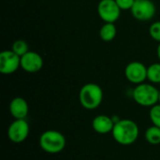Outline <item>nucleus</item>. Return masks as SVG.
Listing matches in <instances>:
<instances>
[{"mask_svg":"<svg viewBox=\"0 0 160 160\" xmlns=\"http://www.w3.org/2000/svg\"><path fill=\"white\" fill-rule=\"evenodd\" d=\"M112 134L117 143L128 146L133 144L138 140L140 128L137 123L133 120L120 119L114 124Z\"/></svg>","mask_w":160,"mask_h":160,"instance_id":"f257e3e1","label":"nucleus"},{"mask_svg":"<svg viewBox=\"0 0 160 160\" xmlns=\"http://www.w3.org/2000/svg\"><path fill=\"white\" fill-rule=\"evenodd\" d=\"M103 90L98 84L88 82L80 89L79 101L85 110L93 111L100 106L103 100Z\"/></svg>","mask_w":160,"mask_h":160,"instance_id":"f03ea898","label":"nucleus"},{"mask_svg":"<svg viewBox=\"0 0 160 160\" xmlns=\"http://www.w3.org/2000/svg\"><path fill=\"white\" fill-rule=\"evenodd\" d=\"M38 142L40 148L51 155L61 153L67 145V140L64 134L53 129L44 131L40 135Z\"/></svg>","mask_w":160,"mask_h":160,"instance_id":"7ed1b4c3","label":"nucleus"},{"mask_svg":"<svg viewBox=\"0 0 160 160\" xmlns=\"http://www.w3.org/2000/svg\"><path fill=\"white\" fill-rule=\"evenodd\" d=\"M133 99L142 107H153L158 103L159 90L151 83L142 82L136 85L132 93Z\"/></svg>","mask_w":160,"mask_h":160,"instance_id":"20e7f679","label":"nucleus"},{"mask_svg":"<svg viewBox=\"0 0 160 160\" xmlns=\"http://www.w3.org/2000/svg\"><path fill=\"white\" fill-rule=\"evenodd\" d=\"M132 16L138 21H150L157 12V8L152 0H135V3L130 9Z\"/></svg>","mask_w":160,"mask_h":160,"instance_id":"39448f33","label":"nucleus"},{"mask_svg":"<svg viewBox=\"0 0 160 160\" xmlns=\"http://www.w3.org/2000/svg\"><path fill=\"white\" fill-rule=\"evenodd\" d=\"M98 13L104 22L114 23L121 15V9L115 0H100L98 4Z\"/></svg>","mask_w":160,"mask_h":160,"instance_id":"423d86ee","label":"nucleus"},{"mask_svg":"<svg viewBox=\"0 0 160 160\" xmlns=\"http://www.w3.org/2000/svg\"><path fill=\"white\" fill-rule=\"evenodd\" d=\"M30 132V127L25 119H14L8 128V137L14 143L24 142Z\"/></svg>","mask_w":160,"mask_h":160,"instance_id":"0eeeda50","label":"nucleus"},{"mask_svg":"<svg viewBox=\"0 0 160 160\" xmlns=\"http://www.w3.org/2000/svg\"><path fill=\"white\" fill-rule=\"evenodd\" d=\"M125 76L129 82L141 84L147 80V67L139 61L130 62L125 68Z\"/></svg>","mask_w":160,"mask_h":160,"instance_id":"6e6552de","label":"nucleus"},{"mask_svg":"<svg viewBox=\"0 0 160 160\" xmlns=\"http://www.w3.org/2000/svg\"><path fill=\"white\" fill-rule=\"evenodd\" d=\"M19 68H21V56L12 50H6L0 53V72L2 74H12Z\"/></svg>","mask_w":160,"mask_h":160,"instance_id":"1a4fd4ad","label":"nucleus"},{"mask_svg":"<svg viewBox=\"0 0 160 160\" xmlns=\"http://www.w3.org/2000/svg\"><path fill=\"white\" fill-rule=\"evenodd\" d=\"M43 67V58L36 52L29 51L21 57V68L28 73H36Z\"/></svg>","mask_w":160,"mask_h":160,"instance_id":"9d476101","label":"nucleus"},{"mask_svg":"<svg viewBox=\"0 0 160 160\" xmlns=\"http://www.w3.org/2000/svg\"><path fill=\"white\" fill-rule=\"evenodd\" d=\"M114 121L112 117L105 114H99L96 116L92 121V128L95 132L98 134H109L112 132L114 127Z\"/></svg>","mask_w":160,"mask_h":160,"instance_id":"9b49d317","label":"nucleus"},{"mask_svg":"<svg viewBox=\"0 0 160 160\" xmlns=\"http://www.w3.org/2000/svg\"><path fill=\"white\" fill-rule=\"evenodd\" d=\"M9 112L14 119H25L29 112L27 101L21 98H14L9 103Z\"/></svg>","mask_w":160,"mask_h":160,"instance_id":"f8f14e48","label":"nucleus"},{"mask_svg":"<svg viewBox=\"0 0 160 160\" xmlns=\"http://www.w3.org/2000/svg\"><path fill=\"white\" fill-rule=\"evenodd\" d=\"M117 29L114 23L105 22L99 29V37L105 42H110L113 40L116 37Z\"/></svg>","mask_w":160,"mask_h":160,"instance_id":"ddd939ff","label":"nucleus"},{"mask_svg":"<svg viewBox=\"0 0 160 160\" xmlns=\"http://www.w3.org/2000/svg\"><path fill=\"white\" fill-rule=\"evenodd\" d=\"M144 137L146 142L150 144L153 145L160 144V128L153 125L152 127L146 129Z\"/></svg>","mask_w":160,"mask_h":160,"instance_id":"4468645a","label":"nucleus"},{"mask_svg":"<svg viewBox=\"0 0 160 160\" xmlns=\"http://www.w3.org/2000/svg\"><path fill=\"white\" fill-rule=\"evenodd\" d=\"M147 80L152 83H160V63L147 67Z\"/></svg>","mask_w":160,"mask_h":160,"instance_id":"2eb2a0df","label":"nucleus"},{"mask_svg":"<svg viewBox=\"0 0 160 160\" xmlns=\"http://www.w3.org/2000/svg\"><path fill=\"white\" fill-rule=\"evenodd\" d=\"M11 50L16 54H18L19 56L22 57V55H24L26 52H29V47H28V44L26 41H24L22 39H17L12 43Z\"/></svg>","mask_w":160,"mask_h":160,"instance_id":"dca6fc26","label":"nucleus"},{"mask_svg":"<svg viewBox=\"0 0 160 160\" xmlns=\"http://www.w3.org/2000/svg\"><path fill=\"white\" fill-rule=\"evenodd\" d=\"M150 120L154 126L160 128V104L158 103L155 106L151 107L149 112Z\"/></svg>","mask_w":160,"mask_h":160,"instance_id":"f3484780","label":"nucleus"},{"mask_svg":"<svg viewBox=\"0 0 160 160\" xmlns=\"http://www.w3.org/2000/svg\"><path fill=\"white\" fill-rule=\"evenodd\" d=\"M149 34L154 40L160 43V21L155 22L150 25Z\"/></svg>","mask_w":160,"mask_h":160,"instance_id":"a211bd4d","label":"nucleus"},{"mask_svg":"<svg viewBox=\"0 0 160 160\" xmlns=\"http://www.w3.org/2000/svg\"><path fill=\"white\" fill-rule=\"evenodd\" d=\"M121 10H130L135 3V0H115Z\"/></svg>","mask_w":160,"mask_h":160,"instance_id":"6ab92c4d","label":"nucleus"},{"mask_svg":"<svg viewBox=\"0 0 160 160\" xmlns=\"http://www.w3.org/2000/svg\"><path fill=\"white\" fill-rule=\"evenodd\" d=\"M157 53H158V59H159V61H160V43L158 44V49H157Z\"/></svg>","mask_w":160,"mask_h":160,"instance_id":"aec40b11","label":"nucleus"},{"mask_svg":"<svg viewBox=\"0 0 160 160\" xmlns=\"http://www.w3.org/2000/svg\"><path fill=\"white\" fill-rule=\"evenodd\" d=\"M158 103L160 104V90H159V100H158Z\"/></svg>","mask_w":160,"mask_h":160,"instance_id":"412c9836","label":"nucleus"}]
</instances>
